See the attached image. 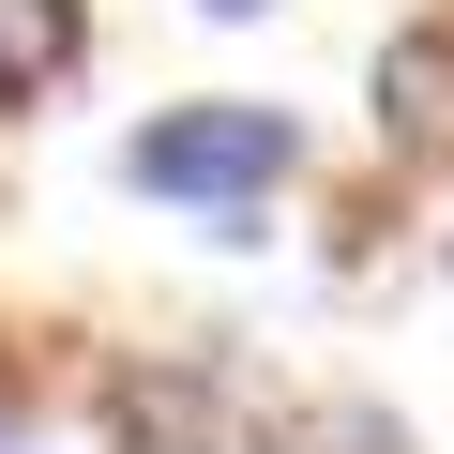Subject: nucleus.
Returning <instances> with one entry per match:
<instances>
[{
	"instance_id": "7ed1b4c3",
	"label": "nucleus",
	"mask_w": 454,
	"mask_h": 454,
	"mask_svg": "<svg viewBox=\"0 0 454 454\" xmlns=\"http://www.w3.org/2000/svg\"><path fill=\"white\" fill-rule=\"evenodd\" d=\"M76 0H0V106L16 91H46V76H76Z\"/></svg>"
},
{
	"instance_id": "f03ea898",
	"label": "nucleus",
	"mask_w": 454,
	"mask_h": 454,
	"mask_svg": "<svg viewBox=\"0 0 454 454\" xmlns=\"http://www.w3.org/2000/svg\"><path fill=\"white\" fill-rule=\"evenodd\" d=\"M379 121L424 152V137H454V31H409L394 61H379Z\"/></svg>"
},
{
	"instance_id": "20e7f679",
	"label": "nucleus",
	"mask_w": 454,
	"mask_h": 454,
	"mask_svg": "<svg viewBox=\"0 0 454 454\" xmlns=\"http://www.w3.org/2000/svg\"><path fill=\"white\" fill-rule=\"evenodd\" d=\"M197 16H227V31H243V16H273V0H197Z\"/></svg>"
},
{
	"instance_id": "f257e3e1",
	"label": "nucleus",
	"mask_w": 454,
	"mask_h": 454,
	"mask_svg": "<svg viewBox=\"0 0 454 454\" xmlns=\"http://www.w3.org/2000/svg\"><path fill=\"white\" fill-rule=\"evenodd\" d=\"M288 106H167V121H137L121 137V182H152V197H197V212H243V197H273L288 182Z\"/></svg>"
}]
</instances>
